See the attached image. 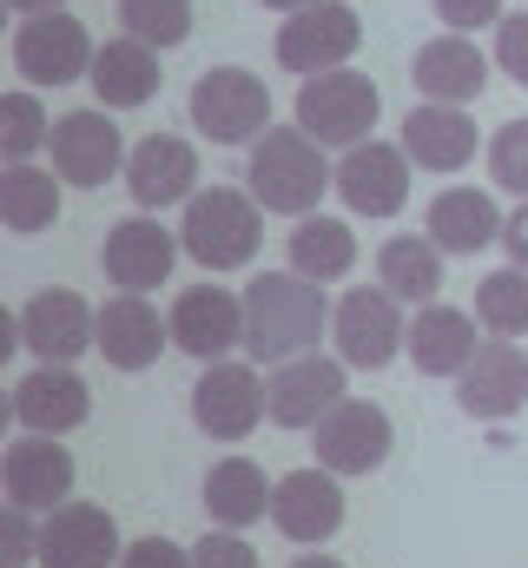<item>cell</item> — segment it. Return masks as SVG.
Segmentation results:
<instances>
[{"instance_id":"obj_13","label":"cell","mask_w":528,"mask_h":568,"mask_svg":"<svg viewBox=\"0 0 528 568\" xmlns=\"http://www.w3.org/2000/svg\"><path fill=\"white\" fill-rule=\"evenodd\" d=\"M0 483H7V509H33V516H53L60 503H73V456L60 436H20L7 443L0 456Z\"/></svg>"},{"instance_id":"obj_42","label":"cell","mask_w":528,"mask_h":568,"mask_svg":"<svg viewBox=\"0 0 528 568\" xmlns=\"http://www.w3.org/2000/svg\"><path fill=\"white\" fill-rule=\"evenodd\" d=\"M502 245H509V265H516V272H528V199L509 212V219H502Z\"/></svg>"},{"instance_id":"obj_23","label":"cell","mask_w":528,"mask_h":568,"mask_svg":"<svg viewBox=\"0 0 528 568\" xmlns=\"http://www.w3.org/2000/svg\"><path fill=\"white\" fill-rule=\"evenodd\" d=\"M93 417V390L73 364H40L33 377L13 384V424L33 436H67Z\"/></svg>"},{"instance_id":"obj_43","label":"cell","mask_w":528,"mask_h":568,"mask_svg":"<svg viewBox=\"0 0 528 568\" xmlns=\"http://www.w3.org/2000/svg\"><path fill=\"white\" fill-rule=\"evenodd\" d=\"M13 7H20V13H60L67 0H13Z\"/></svg>"},{"instance_id":"obj_28","label":"cell","mask_w":528,"mask_h":568,"mask_svg":"<svg viewBox=\"0 0 528 568\" xmlns=\"http://www.w3.org/2000/svg\"><path fill=\"white\" fill-rule=\"evenodd\" d=\"M93 93H100V106L106 113H132V106H145L152 93H159V53L145 47V40H132V33H120V40H106L100 53H93Z\"/></svg>"},{"instance_id":"obj_32","label":"cell","mask_w":528,"mask_h":568,"mask_svg":"<svg viewBox=\"0 0 528 568\" xmlns=\"http://www.w3.org/2000/svg\"><path fill=\"white\" fill-rule=\"evenodd\" d=\"M0 219H7V232H47L60 219V172H40L33 159L7 165L0 172Z\"/></svg>"},{"instance_id":"obj_25","label":"cell","mask_w":528,"mask_h":568,"mask_svg":"<svg viewBox=\"0 0 528 568\" xmlns=\"http://www.w3.org/2000/svg\"><path fill=\"white\" fill-rule=\"evenodd\" d=\"M403 351H409V364H416L423 377H463V364L483 351V344H476V317L456 311V304H416Z\"/></svg>"},{"instance_id":"obj_6","label":"cell","mask_w":528,"mask_h":568,"mask_svg":"<svg viewBox=\"0 0 528 568\" xmlns=\"http://www.w3.org/2000/svg\"><path fill=\"white\" fill-rule=\"evenodd\" d=\"M93 33L87 20H73L67 7L60 13H27L20 33H13V73H27V87H73L93 73Z\"/></svg>"},{"instance_id":"obj_40","label":"cell","mask_w":528,"mask_h":568,"mask_svg":"<svg viewBox=\"0 0 528 568\" xmlns=\"http://www.w3.org/2000/svg\"><path fill=\"white\" fill-rule=\"evenodd\" d=\"M436 20L449 33H476V27H496L502 20V0H436Z\"/></svg>"},{"instance_id":"obj_38","label":"cell","mask_w":528,"mask_h":568,"mask_svg":"<svg viewBox=\"0 0 528 568\" xmlns=\"http://www.w3.org/2000/svg\"><path fill=\"white\" fill-rule=\"evenodd\" d=\"M496 67H502L516 87H528V7L496 20Z\"/></svg>"},{"instance_id":"obj_37","label":"cell","mask_w":528,"mask_h":568,"mask_svg":"<svg viewBox=\"0 0 528 568\" xmlns=\"http://www.w3.org/2000/svg\"><path fill=\"white\" fill-rule=\"evenodd\" d=\"M192 568H258V549L238 529H212L192 542Z\"/></svg>"},{"instance_id":"obj_22","label":"cell","mask_w":528,"mask_h":568,"mask_svg":"<svg viewBox=\"0 0 528 568\" xmlns=\"http://www.w3.org/2000/svg\"><path fill=\"white\" fill-rule=\"evenodd\" d=\"M126 192L139 212H165V205H185L199 192V152L179 133H152V140L132 145L126 159Z\"/></svg>"},{"instance_id":"obj_29","label":"cell","mask_w":528,"mask_h":568,"mask_svg":"<svg viewBox=\"0 0 528 568\" xmlns=\"http://www.w3.org/2000/svg\"><path fill=\"white\" fill-rule=\"evenodd\" d=\"M271 489L277 483H264V469L252 456H219L205 469V516L219 529H252V523L271 516Z\"/></svg>"},{"instance_id":"obj_41","label":"cell","mask_w":528,"mask_h":568,"mask_svg":"<svg viewBox=\"0 0 528 568\" xmlns=\"http://www.w3.org/2000/svg\"><path fill=\"white\" fill-rule=\"evenodd\" d=\"M120 568H192V549H179L165 536H139V542H126Z\"/></svg>"},{"instance_id":"obj_34","label":"cell","mask_w":528,"mask_h":568,"mask_svg":"<svg viewBox=\"0 0 528 568\" xmlns=\"http://www.w3.org/2000/svg\"><path fill=\"white\" fill-rule=\"evenodd\" d=\"M120 27L132 40H145L152 53L185 47L192 40V0H120Z\"/></svg>"},{"instance_id":"obj_20","label":"cell","mask_w":528,"mask_h":568,"mask_svg":"<svg viewBox=\"0 0 528 568\" xmlns=\"http://www.w3.org/2000/svg\"><path fill=\"white\" fill-rule=\"evenodd\" d=\"M185 245L152 219V212H132L120 219L113 232H106V245H100V272L106 284H120V291H152V284L172 278V258H179Z\"/></svg>"},{"instance_id":"obj_4","label":"cell","mask_w":528,"mask_h":568,"mask_svg":"<svg viewBox=\"0 0 528 568\" xmlns=\"http://www.w3.org/2000/svg\"><path fill=\"white\" fill-rule=\"evenodd\" d=\"M185 113H192V126L212 145H258L271 133V93H264L258 73H245V67L199 73L192 93H185Z\"/></svg>"},{"instance_id":"obj_3","label":"cell","mask_w":528,"mask_h":568,"mask_svg":"<svg viewBox=\"0 0 528 568\" xmlns=\"http://www.w3.org/2000/svg\"><path fill=\"white\" fill-rule=\"evenodd\" d=\"M264 239V205L238 185H212V192H192L185 199V219H179V245L185 258H199L205 272H238L258 258Z\"/></svg>"},{"instance_id":"obj_2","label":"cell","mask_w":528,"mask_h":568,"mask_svg":"<svg viewBox=\"0 0 528 568\" xmlns=\"http://www.w3.org/2000/svg\"><path fill=\"white\" fill-rule=\"evenodd\" d=\"M252 199L264 212H284V219H311V205L324 199V185H337V165H324V145L311 140L304 126H271L252 145Z\"/></svg>"},{"instance_id":"obj_11","label":"cell","mask_w":528,"mask_h":568,"mask_svg":"<svg viewBox=\"0 0 528 568\" xmlns=\"http://www.w3.org/2000/svg\"><path fill=\"white\" fill-rule=\"evenodd\" d=\"M396 449V424L384 404H364V397H344L324 424H317V463L331 476H370L384 469Z\"/></svg>"},{"instance_id":"obj_1","label":"cell","mask_w":528,"mask_h":568,"mask_svg":"<svg viewBox=\"0 0 528 568\" xmlns=\"http://www.w3.org/2000/svg\"><path fill=\"white\" fill-rule=\"evenodd\" d=\"M331 324L324 284L304 272H258L245 284V351L258 364H291L317 351V331Z\"/></svg>"},{"instance_id":"obj_45","label":"cell","mask_w":528,"mask_h":568,"mask_svg":"<svg viewBox=\"0 0 528 568\" xmlns=\"http://www.w3.org/2000/svg\"><path fill=\"white\" fill-rule=\"evenodd\" d=\"M264 7H277V13H304V7H317V0H264Z\"/></svg>"},{"instance_id":"obj_18","label":"cell","mask_w":528,"mask_h":568,"mask_svg":"<svg viewBox=\"0 0 528 568\" xmlns=\"http://www.w3.org/2000/svg\"><path fill=\"white\" fill-rule=\"evenodd\" d=\"M20 344L40 364H73L80 351H100V311L80 291H40L20 311Z\"/></svg>"},{"instance_id":"obj_14","label":"cell","mask_w":528,"mask_h":568,"mask_svg":"<svg viewBox=\"0 0 528 568\" xmlns=\"http://www.w3.org/2000/svg\"><path fill=\"white\" fill-rule=\"evenodd\" d=\"M337 199L357 219H396L409 205V152L390 140H364L337 159Z\"/></svg>"},{"instance_id":"obj_9","label":"cell","mask_w":528,"mask_h":568,"mask_svg":"<svg viewBox=\"0 0 528 568\" xmlns=\"http://www.w3.org/2000/svg\"><path fill=\"white\" fill-rule=\"evenodd\" d=\"M53 172L67 179V185H80V192H100L120 165L132 159L126 133L113 126V113L106 106H80V113H60L53 120Z\"/></svg>"},{"instance_id":"obj_24","label":"cell","mask_w":528,"mask_h":568,"mask_svg":"<svg viewBox=\"0 0 528 568\" xmlns=\"http://www.w3.org/2000/svg\"><path fill=\"white\" fill-rule=\"evenodd\" d=\"M165 344H172V324L145 304V291H113L100 304V357L113 371H152Z\"/></svg>"},{"instance_id":"obj_31","label":"cell","mask_w":528,"mask_h":568,"mask_svg":"<svg viewBox=\"0 0 528 568\" xmlns=\"http://www.w3.org/2000/svg\"><path fill=\"white\" fill-rule=\"evenodd\" d=\"M377 284L396 304H436L443 291V252L429 239H384L377 245Z\"/></svg>"},{"instance_id":"obj_44","label":"cell","mask_w":528,"mask_h":568,"mask_svg":"<svg viewBox=\"0 0 528 568\" xmlns=\"http://www.w3.org/2000/svg\"><path fill=\"white\" fill-rule=\"evenodd\" d=\"M291 568H344V562H337V556H317V549H311V556H297Z\"/></svg>"},{"instance_id":"obj_5","label":"cell","mask_w":528,"mask_h":568,"mask_svg":"<svg viewBox=\"0 0 528 568\" xmlns=\"http://www.w3.org/2000/svg\"><path fill=\"white\" fill-rule=\"evenodd\" d=\"M377 106H384L377 80H370V73H351V67L311 73V80L297 87V126L317 145H344V152L364 145L370 126H377Z\"/></svg>"},{"instance_id":"obj_33","label":"cell","mask_w":528,"mask_h":568,"mask_svg":"<svg viewBox=\"0 0 528 568\" xmlns=\"http://www.w3.org/2000/svg\"><path fill=\"white\" fill-rule=\"evenodd\" d=\"M476 324L489 337H522L528 331V272L502 265V272H489V278L476 284Z\"/></svg>"},{"instance_id":"obj_21","label":"cell","mask_w":528,"mask_h":568,"mask_svg":"<svg viewBox=\"0 0 528 568\" xmlns=\"http://www.w3.org/2000/svg\"><path fill=\"white\" fill-rule=\"evenodd\" d=\"M409 80H416V93H423L429 106H469V100H483V87H489V60H483V47H476L469 33H436V40L416 47Z\"/></svg>"},{"instance_id":"obj_26","label":"cell","mask_w":528,"mask_h":568,"mask_svg":"<svg viewBox=\"0 0 528 568\" xmlns=\"http://www.w3.org/2000/svg\"><path fill=\"white\" fill-rule=\"evenodd\" d=\"M496 239H502V212H496L489 192H476V185H449V192L429 199V245H436V252L476 258V252L496 245Z\"/></svg>"},{"instance_id":"obj_12","label":"cell","mask_w":528,"mask_h":568,"mask_svg":"<svg viewBox=\"0 0 528 568\" xmlns=\"http://www.w3.org/2000/svg\"><path fill=\"white\" fill-rule=\"evenodd\" d=\"M264 417V377L252 364H205V377L192 384V424L205 429L212 443H245Z\"/></svg>"},{"instance_id":"obj_27","label":"cell","mask_w":528,"mask_h":568,"mask_svg":"<svg viewBox=\"0 0 528 568\" xmlns=\"http://www.w3.org/2000/svg\"><path fill=\"white\" fill-rule=\"evenodd\" d=\"M403 152H409V165H423V172H463L469 159H476V120L463 113V106H416L409 120H403Z\"/></svg>"},{"instance_id":"obj_8","label":"cell","mask_w":528,"mask_h":568,"mask_svg":"<svg viewBox=\"0 0 528 568\" xmlns=\"http://www.w3.org/2000/svg\"><path fill=\"white\" fill-rule=\"evenodd\" d=\"M344 371H351L344 357H317V351L277 364L264 377V417L277 429H317L344 404Z\"/></svg>"},{"instance_id":"obj_19","label":"cell","mask_w":528,"mask_h":568,"mask_svg":"<svg viewBox=\"0 0 528 568\" xmlns=\"http://www.w3.org/2000/svg\"><path fill=\"white\" fill-rule=\"evenodd\" d=\"M271 523H277V536H291V542H304V549L331 542V536L344 529V489H337V476H331L324 463L277 476V489H271Z\"/></svg>"},{"instance_id":"obj_7","label":"cell","mask_w":528,"mask_h":568,"mask_svg":"<svg viewBox=\"0 0 528 568\" xmlns=\"http://www.w3.org/2000/svg\"><path fill=\"white\" fill-rule=\"evenodd\" d=\"M357 40H364L357 7H351V0H317V7H304V13H291V20L277 27V67L311 80V73L344 67V60L357 53Z\"/></svg>"},{"instance_id":"obj_17","label":"cell","mask_w":528,"mask_h":568,"mask_svg":"<svg viewBox=\"0 0 528 568\" xmlns=\"http://www.w3.org/2000/svg\"><path fill=\"white\" fill-rule=\"evenodd\" d=\"M120 556V523L100 503H60L53 516H40V568H113Z\"/></svg>"},{"instance_id":"obj_36","label":"cell","mask_w":528,"mask_h":568,"mask_svg":"<svg viewBox=\"0 0 528 568\" xmlns=\"http://www.w3.org/2000/svg\"><path fill=\"white\" fill-rule=\"evenodd\" d=\"M489 172H496L502 192H522L528 199V120L496 126V140H489Z\"/></svg>"},{"instance_id":"obj_16","label":"cell","mask_w":528,"mask_h":568,"mask_svg":"<svg viewBox=\"0 0 528 568\" xmlns=\"http://www.w3.org/2000/svg\"><path fill=\"white\" fill-rule=\"evenodd\" d=\"M528 397V357L509 344V337H483V351L463 364V377H456V404H463V417H476V424H509L516 410H522Z\"/></svg>"},{"instance_id":"obj_39","label":"cell","mask_w":528,"mask_h":568,"mask_svg":"<svg viewBox=\"0 0 528 568\" xmlns=\"http://www.w3.org/2000/svg\"><path fill=\"white\" fill-rule=\"evenodd\" d=\"M0 542H7V568L40 562V523H33V509H7V523H0Z\"/></svg>"},{"instance_id":"obj_10","label":"cell","mask_w":528,"mask_h":568,"mask_svg":"<svg viewBox=\"0 0 528 568\" xmlns=\"http://www.w3.org/2000/svg\"><path fill=\"white\" fill-rule=\"evenodd\" d=\"M331 331H337V357H344L351 371H384V364H396V351L409 344L403 304H396L384 284H377V291L364 284V291L337 297V311H331Z\"/></svg>"},{"instance_id":"obj_30","label":"cell","mask_w":528,"mask_h":568,"mask_svg":"<svg viewBox=\"0 0 528 568\" xmlns=\"http://www.w3.org/2000/svg\"><path fill=\"white\" fill-rule=\"evenodd\" d=\"M351 265H357V232L344 219H324V212L297 219V232H291V272H304V278H317V284H337V278H351Z\"/></svg>"},{"instance_id":"obj_15","label":"cell","mask_w":528,"mask_h":568,"mask_svg":"<svg viewBox=\"0 0 528 568\" xmlns=\"http://www.w3.org/2000/svg\"><path fill=\"white\" fill-rule=\"evenodd\" d=\"M172 344L199 364H219L232 344H245V297L225 284H192L172 297Z\"/></svg>"},{"instance_id":"obj_35","label":"cell","mask_w":528,"mask_h":568,"mask_svg":"<svg viewBox=\"0 0 528 568\" xmlns=\"http://www.w3.org/2000/svg\"><path fill=\"white\" fill-rule=\"evenodd\" d=\"M40 145H53V120L33 100V87H20V93L0 100V152H7V165H27Z\"/></svg>"}]
</instances>
